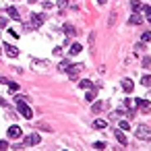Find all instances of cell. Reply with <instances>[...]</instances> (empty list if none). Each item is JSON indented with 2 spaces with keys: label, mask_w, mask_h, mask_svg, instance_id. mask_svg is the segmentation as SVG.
Returning a JSON list of instances; mask_svg holds the SVG:
<instances>
[{
  "label": "cell",
  "mask_w": 151,
  "mask_h": 151,
  "mask_svg": "<svg viewBox=\"0 0 151 151\" xmlns=\"http://www.w3.org/2000/svg\"><path fill=\"white\" fill-rule=\"evenodd\" d=\"M9 15H11L15 21H19V11H17V9H9Z\"/></svg>",
  "instance_id": "obj_21"
},
{
  "label": "cell",
  "mask_w": 151,
  "mask_h": 151,
  "mask_svg": "<svg viewBox=\"0 0 151 151\" xmlns=\"http://www.w3.org/2000/svg\"><path fill=\"white\" fill-rule=\"evenodd\" d=\"M93 147H95V149H104V147H106V143H101V141H95V143H93Z\"/></svg>",
  "instance_id": "obj_29"
},
{
  "label": "cell",
  "mask_w": 151,
  "mask_h": 151,
  "mask_svg": "<svg viewBox=\"0 0 151 151\" xmlns=\"http://www.w3.org/2000/svg\"><path fill=\"white\" fill-rule=\"evenodd\" d=\"M0 106H2V108H9V104H6V101H4L2 97H0Z\"/></svg>",
  "instance_id": "obj_32"
},
{
  "label": "cell",
  "mask_w": 151,
  "mask_h": 151,
  "mask_svg": "<svg viewBox=\"0 0 151 151\" xmlns=\"http://www.w3.org/2000/svg\"><path fill=\"white\" fill-rule=\"evenodd\" d=\"M134 104H137V106H139L143 112H149V106H151V104H149V99H143V97H139V99H134Z\"/></svg>",
  "instance_id": "obj_7"
},
{
  "label": "cell",
  "mask_w": 151,
  "mask_h": 151,
  "mask_svg": "<svg viewBox=\"0 0 151 151\" xmlns=\"http://www.w3.org/2000/svg\"><path fill=\"white\" fill-rule=\"evenodd\" d=\"M95 2H97V4H106V2H108V0H95Z\"/></svg>",
  "instance_id": "obj_33"
},
{
  "label": "cell",
  "mask_w": 151,
  "mask_h": 151,
  "mask_svg": "<svg viewBox=\"0 0 151 151\" xmlns=\"http://www.w3.org/2000/svg\"><path fill=\"white\" fill-rule=\"evenodd\" d=\"M17 110L21 112V116H23V118H27V120H31V118H33V110L25 104V99H17Z\"/></svg>",
  "instance_id": "obj_1"
},
{
  "label": "cell",
  "mask_w": 151,
  "mask_h": 151,
  "mask_svg": "<svg viewBox=\"0 0 151 151\" xmlns=\"http://www.w3.org/2000/svg\"><path fill=\"white\" fill-rule=\"evenodd\" d=\"M40 141H42V139H40V134H37V132H31V134H27V137H25L23 145H25V147H33V145H37Z\"/></svg>",
  "instance_id": "obj_5"
},
{
  "label": "cell",
  "mask_w": 151,
  "mask_h": 151,
  "mask_svg": "<svg viewBox=\"0 0 151 151\" xmlns=\"http://www.w3.org/2000/svg\"><path fill=\"white\" fill-rule=\"evenodd\" d=\"M29 2H35V0H29Z\"/></svg>",
  "instance_id": "obj_35"
},
{
  "label": "cell",
  "mask_w": 151,
  "mask_h": 151,
  "mask_svg": "<svg viewBox=\"0 0 151 151\" xmlns=\"http://www.w3.org/2000/svg\"><path fill=\"white\" fill-rule=\"evenodd\" d=\"M68 6V0H58V9H66Z\"/></svg>",
  "instance_id": "obj_27"
},
{
  "label": "cell",
  "mask_w": 151,
  "mask_h": 151,
  "mask_svg": "<svg viewBox=\"0 0 151 151\" xmlns=\"http://www.w3.org/2000/svg\"><path fill=\"white\" fill-rule=\"evenodd\" d=\"M42 25H44V15L33 13V15L29 17V27H31V29H40Z\"/></svg>",
  "instance_id": "obj_3"
},
{
  "label": "cell",
  "mask_w": 151,
  "mask_h": 151,
  "mask_svg": "<svg viewBox=\"0 0 151 151\" xmlns=\"http://www.w3.org/2000/svg\"><path fill=\"white\" fill-rule=\"evenodd\" d=\"M81 70H83V64H68L64 73H66V75H68L70 79H75V77H77V75L81 73Z\"/></svg>",
  "instance_id": "obj_4"
},
{
  "label": "cell",
  "mask_w": 151,
  "mask_h": 151,
  "mask_svg": "<svg viewBox=\"0 0 151 151\" xmlns=\"http://www.w3.org/2000/svg\"><path fill=\"white\" fill-rule=\"evenodd\" d=\"M114 137H116V139H118L122 145H126V143H128V141H126V137H124V132H122V130H118V128L114 130Z\"/></svg>",
  "instance_id": "obj_12"
},
{
  "label": "cell",
  "mask_w": 151,
  "mask_h": 151,
  "mask_svg": "<svg viewBox=\"0 0 151 151\" xmlns=\"http://www.w3.org/2000/svg\"><path fill=\"white\" fill-rule=\"evenodd\" d=\"M64 31H66L68 35H75V27H73V25H68V23L64 25Z\"/></svg>",
  "instance_id": "obj_23"
},
{
  "label": "cell",
  "mask_w": 151,
  "mask_h": 151,
  "mask_svg": "<svg viewBox=\"0 0 151 151\" xmlns=\"http://www.w3.org/2000/svg\"><path fill=\"white\" fill-rule=\"evenodd\" d=\"M62 54V48H54V56H60Z\"/></svg>",
  "instance_id": "obj_30"
},
{
  "label": "cell",
  "mask_w": 151,
  "mask_h": 151,
  "mask_svg": "<svg viewBox=\"0 0 151 151\" xmlns=\"http://www.w3.org/2000/svg\"><path fill=\"white\" fill-rule=\"evenodd\" d=\"M17 91H19V85H17V83H13V81H11V83H9V93H13V95H15V93H17Z\"/></svg>",
  "instance_id": "obj_18"
},
{
  "label": "cell",
  "mask_w": 151,
  "mask_h": 151,
  "mask_svg": "<svg viewBox=\"0 0 151 151\" xmlns=\"http://www.w3.org/2000/svg\"><path fill=\"white\" fill-rule=\"evenodd\" d=\"M130 11L132 13H139L141 11V2H139V0H130Z\"/></svg>",
  "instance_id": "obj_13"
},
{
  "label": "cell",
  "mask_w": 151,
  "mask_h": 151,
  "mask_svg": "<svg viewBox=\"0 0 151 151\" xmlns=\"http://www.w3.org/2000/svg\"><path fill=\"white\" fill-rule=\"evenodd\" d=\"M141 83H143L145 87H149V85H151V77H149V75H143V79H141Z\"/></svg>",
  "instance_id": "obj_22"
},
{
  "label": "cell",
  "mask_w": 151,
  "mask_h": 151,
  "mask_svg": "<svg viewBox=\"0 0 151 151\" xmlns=\"http://www.w3.org/2000/svg\"><path fill=\"white\" fill-rule=\"evenodd\" d=\"M95 95H97V93H95V87H93V89H89V91H87V95H85V97H87V101H93V99H95Z\"/></svg>",
  "instance_id": "obj_19"
},
{
  "label": "cell",
  "mask_w": 151,
  "mask_h": 151,
  "mask_svg": "<svg viewBox=\"0 0 151 151\" xmlns=\"http://www.w3.org/2000/svg\"><path fill=\"white\" fill-rule=\"evenodd\" d=\"M91 110H93V112H101V110H104V101H93Z\"/></svg>",
  "instance_id": "obj_15"
},
{
  "label": "cell",
  "mask_w": 151,
  "mask_h": 151,
  "mask_svg": "<svg viewBox=\"0 0 151 151\" xmlns=\"http://www.w3.org/2000/svg\"><path fill=\"white\" fill-rule=\"evenodd\" d=\"M6 54H9L11 58H17V56H19V48H15V46L9 44V46H6Z\"/></svg>",
  "instance_id": "obj_10"
},
{
  "label": "cell",
  "mask_w": 151,
  "mask_h": 151,
  "mask_svg": "<svg viewBox=\"0 0 151 151\" xmlns=\"http://www.w3.org/2000/svg\"><path fill=\"white\" fill-rule=\"evenodd\" d=\"M6 134H9V139H19V137H21V128H19L17 124H15V126H9Z\"/></svg>",
  "instance_id": "obj_6"
},
{
  "label": "cell",
  "mask_w": 151,
  "mask_h": 151,
  "mask_svg": "<svg viewBox=\"0 0 151 151\" xmlns=\"http://www.w3.org/2000/svg\"><path fill=\"white\" fill-rule=\"evenodd\" d=\"M68 64H70L68 60H62V62L58 64V70H66V66H68Z\"/></svg>",
  "instance_id": "obj_25"
},
{
  "label": "cell",
  "mask_w": 151,
  "mask_h": 151,
  "mask_svg": "<svg viewBox=\"0 0 151 151\" xmlns=\"http://www.w3.org/2000/svg\"><path fill=\"white\" fill-rule=\"evenodd\" d=\"M134 134H137L141 141H149V134H151L149 124H139V126H137V130H134Z\"/></svg>",
  "instance_id": "obj_2"
},
{
  "label": "cell",
  "mask_w": 151,
  "mask_h": 151,
  "mask_svg": "<svg viewBox=\"0 0 151 151\" xmlns=\"http://www.w3.org/2000/svg\"><path fill=\"white\" fill-rule=\"evenodd\" d=\"M128 23H130V25H141V23H143V17L137 15V13H132V15L128 17Z\"/></svg>",
  "instance_id": "obj_8"
},
{
  "label": "cell",
  "mask_w": 151,
  "mask_h": 151,
  "mask_svg": "<svg viewBox=\"0 0 151 151\" xmlns=\"http://www.w3.org/2000/svg\"><path fill=\"white\" fill-rule=\"evenodd\" d=\"M143 66H145V68L151 66V56H145V58H143Z\"/></svg>",
  "instance_id": "obj_24"
},
{
  "label": "cell",
  "mask_w": 151,
  "mask_h": 151,
  "mask_svg": "<svg viewBox=\"0 0 151 151\" xmlns=\"http://www.w3.org/2000/svg\"><path fill=\"white\" fill-rule=\"evenodd\" d=\"M95 85L91 83V81H87V79H81L79 81V89H93Z\"/></svg>",
  "instance_id": "obj_11"
},
{
  "label": "cell",
  "mask_w": 151,
  "mask_h": 151,
  "mask_svg": "<svg viewBox=\"0 0 151 151\" xmlns=\"http://www.w3.org/2000/svg\"><path fill=\"white\" fill-rule=\"evenodd\" d=\"M128 128H130V124H128L126 120H122V122H120V130H128Z\"/></svg>",
  "instance_id": "obj_26"
},
{
  "label": "cell",
  "mask_w": 151,
  "mask_h": 151,
  "mask_svg": "<svg viewBox=\"0 0 151 151\" xmlns=\"http://www.w3.org/2000/svg\"><path fill=\"white\" fill-rule=\"evenodd\" d=\"M79 52H81V44H73L70 46V56H77Z\"/></svg>",
  "instance_id": "obj_14"
},
{
  "label": "cell",
  "mask_w": 151,
  "mask_h": 151,
  "mask_svg": "<svg viewBox=\"0 0 151 151\" xmlns=\"http://www.w3.org/2000/svg\"><path fill=\"white\" fill-rule=\"evenodd\" d=\"M106 126H108L106 120H95V122H93V128H99V130H101V128H106Z\"/></svg>",
  "instance_id": "obj_16"
},
{
  "label": "cell",
  "mask_w": 151,
  "mask_h": 151,
  "mask_svg": "<svg viewBox=\"0 0 151 151\" xmlns=\"http://www.w3.org/2000/svg\"><path fill=\"white\" fill-rule=\"evenodd\" d=\"M122 89H124L126 93H130V91L134 89V83H132L130 79H122Z\"/></svg>",
  "instance_id": "obj_9"
},
{
  "label": "cell",
  "mask_w": 151,
  "mask_h": 151,
  "mask_svg": "<svg viewBox=\"0 0 151 151\" xmlns=\"http://www.w3.org/2000/svg\"><path fill=\"white\" fill-rule=\"evenodd\" d=\"M149 40H151V33H149V29H147V31L141 35V42H143V44H149Z\"/></svg>",
  "instance_id": "obj_20"
},
{
  "label": "cell",
  "mask_w": 151,
  "mask_h": 151,
  "mask_svg": "<svg viewBox=\"0 0 151 151\" xmlns=\"http://www.w3.org/2000/svg\"><path fill=\"white\" fill-rule=\"evenodd\" d=\"M141 11L145 13V17H147V21H149V17H151V6H149V4H143V6H141Z\"/></svg>",
  "instance_id": "obj_17"
},
{
  "label": "cell",
  "mask_w": 151,
  "mask_h": 151,
  "mask_svg": "<svg viewBox=\"0 0 151 151\" xmlns=\"http://www.w3.org/2000/svg\"><path fill=\"white\" fill-rule=\"evenodd\" d=\"M0 83H9V81H6V79H4V77H0Z\"/></svg>",
  "instance_id": "obj_34"
},
{
  "label": "cell",
  "mask_w": 151,
  "mask_h": 151,
  "mask_svg": "<svg viewBox=\"0 0 151 151\" xmlns=\"http://www.w3.org/2000/svg\"><path fill=\"white\" fill-rule=\"evenodd\" d=\"M6 147H9V143H6V141H0V149H6Z\"/></svg>",
  "instance_id": "obj_31"
},
{
  "label": "cell",
  "mask_w": 151,
  "mask_h": 151,
  "mask_svg": "<svg viewBox=\"0 0 151 151\" xmlns=\"http://www.w3.org/2000/svg\"><path fill=\"white\" fill-rule=\"evenodd\" d=\"M52 6H54V4H52V2H50V0H46V2H44V4H42V9H46V11H50V9H52Z\"/></svg>",
  "instance_id": "obj_28"
}]
</instances>
